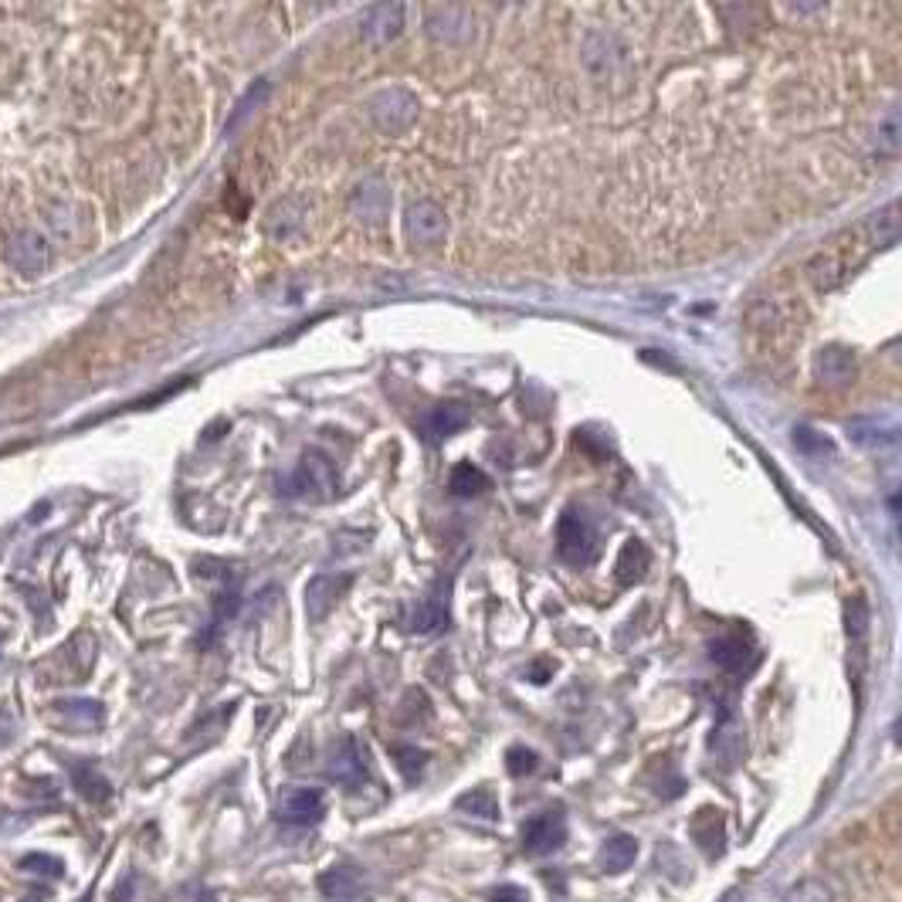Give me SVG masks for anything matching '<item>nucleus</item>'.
<instances>
[{"mask_svg":"<svg viewBox=\"0 0 902 902\" xmlns=\"http://www.w3.org/2000/svg\"><path fill=\"white\" fill-rule=\"evenodd\" d=\"M895 241H899V204L892 200L882 210H875V215H869L865 221L838 231L831 241H825L811 255L808 269H805L811 289L815 292L841 289L875 251H882Z\"/></svg>","mask_w":902,"mask_h":902,"instance_id":"1","label":"nucleus"},{"mask_svg":"<svg viewBox=\"0 0 902 902\" xmlns=\"http://www.w3.org/2000/svg\"><path fill=\"white\" fill-rule=\"evenodd\" d=\"M747 326H750V343L764 356L784 353L794 340H798V333H801L798 315H794V305L780 302V299H760V302H754Z\"/></svg>","mask_w":902,"mask_h":902,"instance_id":"2","label":"nucleus"},{"mask_svg":"<svg viewBox=\"0 0 902 902\" xmlns=\"http://www.w3.org/2000/svg\"><path fill=\"white\" fill-rule=\"evenodd\" d=\"M557 553L570 567H591L594 563V557H598V533H594L591 519L583 516V512L567 509L557 519Z\"/></svg>","mask_w":902,"mask_h":902,"instance_id":"3","label":"nucleus"},{"mask_svg":"<svg viewBox=\"0 0 902 902\" xmlns=\"http://www.w3.org/2000/svg\"><path fill=\"white\" fill-rule=\"evenodd\" d=\"M289 493L299 496V499H312V502H323L336 493V468L333 462L323 455V452H305L299 468L292 471L289 479Z\"/></svg>","mask_w":902,"mask_h":902,"instance_id":"4","label":"nucleus"},{"mask_svg":"<svg viewBox=\"0 0 902 902\" xmlns=\"http://www.w3.org/2000/svg\"><path fill=\"white\" fill-rule=\"evenodd\" d=\"M366 110H370V120H374V126L381 129V133H391V136H397V133H404L411 123H414V116H417V99L407 92V89H384V92H377L374 99L366 102Z\"/></svg>","mask_w":902,"mask_h":902,"instance_id":"5","label":"nucleus"},{"mask_svg":"<svg viewBox=\"0 0 902 902\" xmlns=\"http://www.w3.org/2000/svg\"><path fill=\"white\" fill-rule=\"evenodd\" d=\"M844 634H848V655H852V678L862 682L865 662H869V634H872V611L862 594H856L844 604Z\"/></svg>","mask_w":902,"mask_h":902,"instance_id":"6","label":"nucleus"},{"mask_svg":"<svg viewBox=\"0 0 902 902\" xmlns=\"http://www.w3.org/2000/svg\"><path fill=\"white\" fill-rule=\"evenodd\" d=\"M404 235L411 245H421V248H432V245H442L445 235H448V215L445 207L435 204V200H417L407 207V218H404Z\"/></svg>","mask_w":902,"mask_h":902,"instance_id":"7","label":"nucleus"},{"mask_svg":"<svg viewBox=\"0 0 902 902\" xmlns=\"http://www.w3.org/2000/svg\"><path fill=\"white\" fill-rule=\"evenodd\" d=\"M8 261H11L14 272H21L28 279L44 276L48 265H51V241H48V235H41L34 228L14 235L11 245H8Z\"/></svg>","mask_w":902,"mask_h":902,"instance_id":"8","label":"nucleus"},{"mask_svg":"<svg viewBox=\"0 0 902 902\" xmlns=\"http://www.w3.org/2000/svg\"><path fill=\"white\" fill-rule=\"evenodd\" d=\"M353 577L350 573H315L305 583V614L309 621H326L330 611L340 604V598L350 591Z\"/></svg>","mask_w":902,"mask_h":902,"instance_id":"9","label":"nucleus"},{"mask_svg":"<svg viewBox=\"0 0 902 902\" xmlns=\"http://www.w3.org/2000/svg\"><path fill=\"white\" fill-rule=\"evenodd\" d=\"M563 841H567V821L560 811H540L522 828V844L526 852L533 856H550L557 848H563Z\"/></svg>","mask_w":902,"mask_h":902,"instance_id":"10","label":"nucleus"},{"mask_svg":"<svg viewBox=\"0 0 902 902\" xmlns=\"http://www.w3.org/2000/svg\"><path fill=\"white\" fill-rule=\"evenodd\" d=\"M326 811L323 790L315 787H289L279 794V818L289 825H315Z\"/></svg>","mask_w":902,"mask_h":902,"instance_id":"11","label":"nucleus"},{"mask_svg":"<svg viewBox=\"0 0 902 902\" xmlns=\"http://www.w3.org/2000/svg\"><path fill=\"white\" fill-rule=\"evenodd\" d=\"M709 659L729 672V675H739V672H750L754 662H757V649L750 639H743V634H719V639L709 642Z\"/></svg>","mask_w":902,"mask_h":902,"instance_id":"12","label":"nucleus"},{"mask_svg":"<svg viewBox=\"0 0 902 902\" xmlns=\"http://www.w3.org/2000/svg\"><path fill=\"white\" fill-rule=\"evenodd\" d=\"M387 207H391V194L381 177H366L350 197V210L366 225H381L387 218Z\"/></svg>","mask_w":902,"mask_h":902,"instance_id":"13","label":"nucleus"},{"mask_svg":"<svg viewBox=\"0 0 902 902\" xmlns=\"http://www.w3.org/2000/svg\"><path fill=\"white\" fill-rule=\"evenodd\" d=\"M330 777L336 784H360L366 777V754L360 750V743L353 736H343L336 747H333V757H330Z\"/></svg>","mask_w":902,"mask_h":902,"instance_id":"14","label":"nucleus"},{"mask_svg":"<svg viewBox=\"0 0 902 902\" xmlns=\"http://www.w3.org/2000/svg\"><path fill=\"white\" fill-rule=\"evenodd\" d=\"M404 8L401 4H381V8H370L363 14V41L370 44H387L394 41L401 31H404Z\"/></svg>","mask_w":902,"mask_h":902,"instance_id":"15","label":"nucleus"},{"mask_svg":"<svg viewBox=\"0 0 902 902\" xmlns=\"http://www.w3.org/2000/svg\"><path fill=\"white\" fill-rule=\"evenodd\" d=\"M815 377L821 384H848L856 377V356L841 346H825L815 356Z\"/></svg>","mask_w":902,"mask_h":902,"instance_id":"16","label":"nucleus"},{"mask_svg":"<svg viewBox=\"0 0 902 902\" xmlns=\"http://www.w3.org/2000/svg\"><path fill=\"white\" fill-rule=\"evenodd\" d=\"M848 435H852V442H859L862 448H895L899 442V428L892 421H879V417H859L848 424Z\"/></svg>","mask_w":902,"mask_h":902,"instance_id":"17","label":"nucleus"},{"mask_svg":"<svg viewBox=\"0 0 902 902\" xmlns=\"http://www.w3.org/2000/svg\"><path fill=\"white\" fill-rule=\"evenodd\" d=\"M428 34L435 41H465L471 34V18L462 8H432Z\"/></svg>","mask_w":902,"mask_h":902,"instance_id":"18","label":"nucleus"},{"mask_svg":"<svg viewBox=\"0 0 902 902\" xmlns=\"http://www.w3.org/2000/svg\"><path fill=\"white\" fill-rule=\"evenodd\" d=\"M693 838L696 844L709 859L723 856V844H726V825H723V815L713 811V808H703L696 818H693Z\"/></svg>","mask_w":902,"mask_h":902,"instance_id":"19","label":"nucleus"},{"mask_svg":"<svg viewBox=\"0 0 902 902\" xmlns=\"http://www.w3.org/2000/svg\"><path fill=\"white\" fill-rule=\"evenodd\" d=\"M320 889L326 899L333 902H356L363 895V882H360V872L350 869V865H336V869H326L320 875Z\"/></svg>","mask_w":902,"mask_h":902,"instance_id":"20","label":"nucleus"},{"mask_svg":"<svg viewBox=\"0 0 902 902\" xmlns=\"http://www.w3.org/2000/svg\"><path fill=\"white\" fill-rule=\"evenodd\" d=\"M468 421H471L468 407L452 401V404H438L428 417H424V432H428L432 438H448V435L462 432Z\"/></svg>","mask_w":902,"mask_h":902,"instance_id":"21","label":"nucleus"},{"mask_svg":"<svg viewBox=\"0 0 902 902\" xmlns=\"http://www.w3.org/2000/svg\"><path fill=\"white\" fill-rule=\"evenodd\" d=\"M302 218H305L302 200L289 197V200H282V204H276V207L269 210V235H272L276 241H289V238L302 228Z\"/></svg>","mask_w":902,"mask_h":902,"instance_id":"22","label":"nucleus"},{"mask_svg":"<svg viewBox=\"0 0 902 902\" xmlns=\"http://www.w3.org/2000/svg\"><path fill=\"white\" fill-rule=\"evenodd\" d=\"M634 859H639V841H634L631 834H614V838L604 841L598 862H601V869H604L608 875H618V872H624Z\"/></svg>","mask_w":902,"mask_h":902,"instance_id":"23","label":"nucleus"},{"mask_svg":"<svg viewBox=\"0 0 902 902\" xmlns=\"http://www.w3.org/2000/svg\"><path fill=\"white\" fill-rule=\"evenodd\" d=\"M445 624H448V601L442 594H432L424 604H417L414 614H411V631H417V634H435Z\"/></svg>","mask_w":902,"mask_h":902,"instance_id":"24","label":"nucleus"},{"mask_svg":"<svg viewBox=\"0 0 902 902\" xmlns=\"http://www.w3.org/2000/svg\"><path fill=\"white\" fill-rule=\"evenodd\" d=\"M614 570H618V580H621V583L642 580L645 570H649V550H645V543H642V540H628V543L621 547V553H618Z\"/></svg>","mask_w":902,"mask_h":902,"instance_id":"25","label":"nucleus"},{"mask_svg":"<svg viewBox=\"0 0 902 902\" xmlns=\"http://www.w3.org/2000/svg\"><path fill=\"white\" fill-rule=\"evenodd\" d=\"M455 808L462 811V815H471L475 821H499L502 818V808H499V801H496V794H489V790H468V794H462V798L455 801Z\"/></svg>","mask_w":902,"mask_h":902,"instance_id":"26","label":"nucleus"},{"mask_svg":"<svg viewBox=\"0 0 902 902\" xmlns=\"http://www.w3.org/2000/svg\"><path fill=\"white\" fill-rule=\"evenodd\" d=\"M448 489L455 496H479L489 489V475L483 468H475L471 462H462L452 468V479H448Z\"/></svg>","mask_w":902,"mask_h":902,"instance_id":"27","label":"nucleus"},{"mask_svg":"<svg viewBox=\"0 0 902 902\" xmlns=\"http://www.w3.org/2000/svg\"><path fill=\"white\" fill-rule=\"evenodd\" d=\"M55 713H62L69 726H82V729L102 723V703L95 699H62L55 703Z\"/></svg>","mask_w":902,"mask_h":902,"instance_id":"28","label":"nucleus"},{"mask_svg":"<svg viewBox=\"0 0 902 902\" xmlns=\"http://www.w3.org/2000/svg\"><path fill=\"white\" fill-rule=\"evenodd\" d=\"M75 787L82 790V798H89V801H105L113 794V787H110V780H105L95 767H79L75 770Z\"/></svg>","mask_w":902,"mask_h":902,"instance_id":"29","label":"nucleus"},{"mask_svg":"<svg viewBox=\"0 0 902 902\" xmlns=\"http://www.w3.org/2000/svg\"><path fill=\"white\" fill-rule=\"evenodd\" d=\"M18 865H21V872L41 875V879H62V875H65L62 859H55V856H44V852H31V856H24Z\"/></svg>","mask_w":902,"mask_h":902,"instance_id":"30","label":"nucleus"},{"mask_svg":"<svg viewBox=\"0 0 902 902\" xmlns=\"http://www.w3.org/2000/svg\"><path fill=\"white\" fill-rule=\"evenodd\" d=\"M831 899H834L831 889L825 882H818V879H805L798 885H790L787 895H784V902H831Z\"/></svg>","mask_w":902,"mask_h":902,"instance_id":"31","label":"nucleus"},{"mask_svg":"<svg viewBox=\"0 0 902 902\" xmlns=\"http://www.w3.org/2000/svg\"><path fill=\"white\" fill-rule=\"evenodd\" d=\"M394 760H397L401 774H404L407 780H414V777L424 770V764H428V754L417 750V747H407V743H401V747H394Z\"/></svg>","mask_w":902,"mask_h":902,"instance_id":"32","label":"nucleus"},{"mask_svg":"<svg viewBox=\"0 0 902 902\" xmlns=\"http://www.w3.org/2000/svg\"><path fill=\"white\" fill-rule=\"evenodd\" d=\"M506 767H509L512 777H522V774H533L540 767V757L533 750H526V747H512L506 754Z\"/></svg>","mask_w":902,"mask_h":902,"instance_id":"33","label":"nucleus"},{"mask_svg":"<svg viewBox=\"0 0 902 902\" xmlns=\"http://www.w3.org/2000/svg\"><path fill=\"white\" fill-rule=\"evenodd\" d=\"M879 149H885V153L899 149V110H889L885 126H879Z\"/></svg>","mask_w":902,"mask_h":902,"instance_id":"34","label":"nucleus"},{"mask_svg":"<svg viewBox=\"0 0 902 902\" xmlns=\"http://www.w3.org/2000/svg\"><path fill=\"white\" fill-rule=\"evenodd\" d=\"M794 445H801L805 452H831V442H825L821 435H815L811 428H794Z\"/></svg>","mask_w":902,"mask_h":902,"instance_id":"35","label":"nucleus"},{"mask_svg":"<svg viewBox=\"0 0 902 902\" xmlns=\"http://www.w3.org/2000/svg\"><path fill=\"white\" fill-rule=\"evenodd\" d=\"M493 902H529V892L522 889V885H499V889H493V895H489Z\"/></svg>","mask_w":902,"mask_h":902,"instance_id":"36","label":"nucleus"},{"mask_svg":"<svg viewBox=\"0 0 902 902\" xmlns=\"http://www.w3.org/2000/svg\"><path fill=\"white\" fill-rule=\"evenodd\" d=\"M719 902H739V892H736V889H733V892H726V895H723V899H719Z\"/></svg>","mask_w":902,"mask_h":902,"instance_id":"37","label":"nucleus"}]
</instances>
